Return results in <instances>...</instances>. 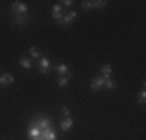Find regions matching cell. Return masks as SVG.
Segmentation results:
<instances>
[{
	"instance_id": "6da1fadb",
	"label": "cell",
	"mask_w": 146,
	"mask_h": 140,
	"mask_svg": "<svg viewBox=\"0 0 146 140\" xmlns=\"http://www.w3.org/2000/svg\"><path fill=\"white\" fill-rule=\"evenodd\" d=\"M31 121L36 126H39L40 129H53V121L48 117H45V115H37V117H34Z\"/></svg>"
},
{
	"instance_id": "7a4b0ae2",
	"label": "cell",
	"mask_w": 146,
	"mask_h": 140,
	"mask_svg": "<svg viewBox=\"0 0 146 140\" xmlns=\"http://www.w3.org/2000/svg\"><path fill=\"white\" fill-rule=\"evenodd\" d=\"M76 17H78V13H76V11H68V13L58 22V25L62 27V28H68V27L72 25V22H75V20H76Z\"/></svg>"
},
{
	"instance_id": "3957f363",
	"label": "cell",
	"mask_w": 146,
	"mask_h": 140,
	"mask_svg": "<svg viewBox=\"0 0 146 140\" xmlns=\"http://www.w3.org/2000/svg\"><path fill=\"white\" fill-rule=\"evenodd\" d=\"M11 13L14 14H27L28 13V5L23 2H13L11 3Z\"/></svg>"
},
{
	"instance_id": "277c9868",
	"label": "cell",
	"mask_w": 146,
	"mask_h": 140,
	"mask_svg": "<svg viewBox=\"0 0 146 140\" xmlns=\"http://www.w3.org/2000/svg\"><path fill=\"white\" fill-rule=\"evenodd\" d=\"M51 61L50 59H47V58H40L39 61H37V69H39V72L40 73H48L51 70Z\"/></svg>"
},
{
	"instance_id": "5b68a950",
	"label": "cell",
	"mask_w": 146,
	"mask_h": 140,
	"mask_svg": "<svg viewBox=\"0 0 146 140\" xmlns=\"http://www.w3.org/2000/svg\"><path fill=\"white\" fill-rule=\"evenodd\" d=\"M104 84H106V79L103 78L101 75L100 76H95V78L92 79V83H90V87H92L93 92H100V90L104 87Z\"/></svg>"
},
{
	"instance_id": "8992f818",
	"label": "cell",
	"mask_w": 146,
	"mask_h": 140,
	"mask_svg": "<svg viewBox=\"0 0 146 140\" xmlns=\"http://www.w3.org/2000/svg\"><path fill=\"white\" fill-rule=\"evenodd\" d=\"M64 16H65V9L62 5H54L53 8H51V17H53L56 22H59Z\"/></svg>"
},
{
	"instance_id": "52a82bcc",
	"label": "cell",
	"mask_w": 146,
	"mask_h": 140,
	"mask_svg": "<svg viewBox=\"0 0 146 140\" xmlns=\"http://www.w3.org/2000/svg\"><path fill=\"white\" fill-rule=\"evenodd\" d=\"M53 69L58 72V75L59 76H68L70 78V70H68V67H67V64H64V62H58L56 65H53Z\"/></svg>"
},
{
	"instance_id": "ba28073f",
	"label": "cell",
	"mask_w": 146,
	"mask_h": 140,
	"mask_svg": "<svg viewBox=\"0 0 146 140\" xmlns=\"http://www.w3.org/2000/svg\"><path fill=\"white\" fill-rule=\"evenodd\" d=\"M40 134H42V129L31 121L30 126H28V137L30 139H36V137H40Z\"/></svg>"
},
{
	"instance_id": "9c48e42d",
	"label": "cell",
	"mask_w": 146,
	"mask_h": 140,
	"mask_svg": "<svg viewBox=\"0 0 146 140\" xmlns=\"http://www.w3.org/2000/svg\"><path fill=\"white\" fill-rule=\"evenodd\" d=\"M13 20H14V23L17 27H25L27 23L30 22V19H28L27 14H16V16L13 17Z\"/></svg>"
},
{
	"instance_id": "30bf717a",
	"label": "cell",
	"mask_w": 146,
	"mask_h": 140,
	"mask_svg": "<svg viewBox=\"0 0 146 140\" xmlns=\"http://www.w3.org/2000/svg\"><path fill=\"white\" fill-rule=\"evenodd\" d=\"M14 83V76L11 73H2L0 75V86H9Z\"/></svg>"
},
{
	"instance_id": "8fae6325",
	"label": "cell",
	"mask_w": 146,
	"mask_h": 140,
	"mask_svg": "<svg viewBox=\"0 0 146 140\" xmlns=\"http://www.w3.org/2000/svg\"><path fill=\"white\" fill-rule=\"evenodd\" d=\"M73 125H75V121H73V118L70 117H65V118H62L61 120V129L62 131H70V129L73 128Z\"/></svg>"
},
{
	"instance_id": "7c38bea8",
	"label": "cell",
	"mask_w": 146,
	"mask_h": 140,
	"mask_svg": "<svg viewBox=\"0 0 146 140\" xmlns=\"http://www.w3.org/2000/svg\"><path fill=\"white\" fill-rule=\"evenodd\" d=\"M112 65L110 64H104L103 67H101V76L104 79H109V78H112Z\"/></svg>"
},
{
	"instance_id": "4fadbf2b",
	"label": "cell",
	"mask_w": 146,
	"mask_h": 140,
	"mask_svg": "<svg viewBox=\"0 0 146 140\" xmlns=\"http://www.w3.org/2000/svg\"><path fill=\"white\" fill-rule=\"evenodd\" d=\"M40 137H42L44 140H58V137H56V134H54L53 129H42Z\"/></svg>"
},
{
	"instance_id": "5bb4252c",
	"label": "cell",
	"mask_w": 146,
	"mask_h": 140,
	"mask_svg": "<svg viewBox=\"0 0 146 140\" xmlns=\"http://www.w3.org/2000/svg\"><path fill=\"white\" fill-rule=\"evenodd\" d=\"M19 65H20L22 69L30 70L31 67H33V62H31V59H30V58H25V56H22V58L19 59Z\"/></svg>"
},
{
	"instance_id": "9a60e30c",
	"label": "cell",
	"mask_w": 146,
	"mask_h": 140,
	"mask_svg": "<svg viewBox=\"0 0 146 140\" xmlns=\"http://www.w3.org/2000/svg\"><path fill=\"white\" fill-rule=\"evenodd\" d=\"M28 53L33 56V58H36V59H40V58H42V51H40V48H37V47H31Z\"/></svg>"
},
{
	"instance_id": "2e32d148",
	"label": "cell",
	"mask_w": 146,
	"mask_h": 140,
	"mask_svg": "<svg viewBox=\"0 0 146 140\" xmlns=\"http://www.w3.org/2000/svg\"><path fill=\"white\" fill-rule=\"evenodd\" d=\"M104 87H106L107 90H115V89H117V83L113 81L112 78H109V79H106V84H104Z\"/></svg>"
},
{
	"instance_id": "e0dca14e",
	"label": "cell",
	"mask_w": 146,
	"mask_h": 140,
	"mask_svg": "<svg viewBox=\"0 0 146 140\" xmlns=\"http://www.w3.org/2000/svg\"><path fill=\"white\" fill-rule=\"evenodd\" d=\"M106 5H107V0H96V2H92V6L93 8H98V9L104 8Z\"/></svg>"
},
{
	"instance_id": "ac0fdd59",
	"label": "cell",
	"mask_w": 146,
	"mask_h": 140,
	"mask_svg": "<svg viewBox=\"0 0 146 140\" xmlns=\"http://www.w3.org/2000/svg\"><path fill=\"white\" fill-rule=\"evenodd\" d=\"M68 84V76H58V86L65 87Z\"/></svg>"
},
{
	"instance_id": "d6986e66",
	"label": "cell",
	"mask_w": 146,
	"mask_h": 140,
	"mask_svg": "<svg viewBox=\"0 0 146 140\" xmlns=\"http://www.w3.org/2000/svg\"><path fill=\"white\" fill-rule=\"evenodd\" d=\"M145 101H146V92H145V90H141V92L137 95V103L138 104H145Z\"/></svg>"
},
{
	"instance_id": "ffe728a7",
	"label": "cell",
	"mask_w": 146,
	"mask_h": 140,
	"mask_svg": "<svg viewBox=\"0 0 146 140\" xmlns=\"http://www.w3.org/2000/svg\"><path fill=\"white\" fill-rule=\"evenodd\" d=\"M81 8L84 9V11H87V9H92V2L90 0H84V2H81Z\"/></svg>"
},
{
	"instance_id": "44dd1931",
	"label": "cell",
	"mask_w": 146,
	"mask_h": 140,
	"mask_svg": "<svg viewBox=\"0 0 146 140\" xmlns=\"http://www.w3.org/2000/svg\"><path fill=\"white\" fill-rule=\"evenodd\" d=\"M61 112H62V114H64V118L65 117H68V115H70V109H68V107H62V109H61Z\"/></svg>"
},
{
	"instance_id": "7402d4cb",
	"label": "cell",
	"mask_w": 146,
	"mask_h": 140,
	"mask_svg": "<svg viewBox=\"0 0 146 140\" xmlns=\"http://www.w3.org/2000/svg\"><path fill=\"white\" fill-rule=\"evenodd\" d=\"M59 3H62V6H67V8L73 5V2H72V0H64V2H59Z\"/></svg>"
},
{
	"instance_id": "603a6c76",
	"label": "cell",
	"mask_w": 146,
	"mask_h": 140,
	"mask_svg": "<svg viewBox=\"0 0 146 140\" xmlns=\"http://www.w3.org/2000/svg\"><path fill=\"white\" fill-rule=\"evenodd\" d=\"M31 140H44L42 137H36V139H31Z\"/></svg>"
}]
</instances>
